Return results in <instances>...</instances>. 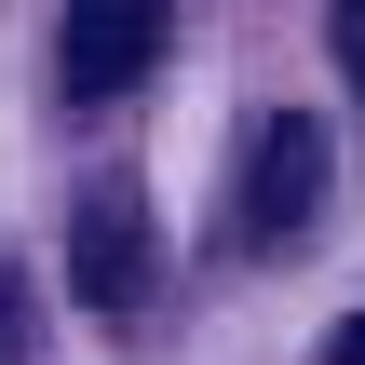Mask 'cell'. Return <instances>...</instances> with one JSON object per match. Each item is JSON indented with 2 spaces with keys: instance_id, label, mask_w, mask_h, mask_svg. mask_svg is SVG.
Here are the masks:
<instances>
[{
  "instance_id": "cell-4",
  "label": "cell",
  "mask_w": 365,
  "mask_h": 365,
  "mask_svg": "<svg viewBox=\"0 0 365 365\" xmlns=\"http://www.w3.org/2000/svg\"><path fill=\"white\" fill-rule=\"evenodd\" d=\"M339 68L365 81V0H339Z\"/></svg>"
},
{
  "instance_id": "cell-2",
  "label": "cell",
  "mask_w": 365,
  "mask_h": 365,
  "mask_svg": "<svg viewBox=\"0 0 365 365\" xmlns=\"http://www.w3.org/2000/svg\"><path fill=\"white\" fill-rule=\"evenodd\" d=\"M163 27H176V0H68V41H54L68 95H122V81H149Z\"/></svg>"
},
{
  "instance_id": "cell-1",
  "label": "cell",
  "mask_w": 365,
  "mask_h": 365,
  "mask_svg": "<svg viewBox=\"0 0 365 365\" xmlns=\"http://www.w3.org/2000/svg\"><path fill=\"white\" fill-rule=\"evenodd\" d=\"M312 203H325V122H312V108H271V122L244 135V203H230V217H244V244H284Z\"/></svg>"
},
{
  "instance_id": "cell-3",
  "label": "cell",
  "mask_w": 365,
  "mask_h": 365,
  "mask_svg": "<svg viewBox=\"0 0 365 365\" xmlns=\"http://www.w3.org/2000/svg\"><path fill=\"white\" fill-rule=\"evenodd\" d=\"M68 271H81L95 312H135V284H149V217H135V190H95V203H81Z\"/></svg>"
}]
</instances>
